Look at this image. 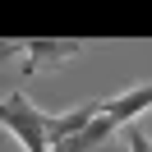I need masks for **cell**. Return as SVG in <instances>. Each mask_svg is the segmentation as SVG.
I'll list each match as a JSON object with an SVG mask.
<instances>
[{
  "label": "cell",
  "instance_id": "6da1fadb",
  "mask_svg": "<svg viewBox=\"0 0 152 152\" xmlns=\"http://www.w3.org/2000/svg\"><path fill=\"white\" fill-rule=\"evenodd\" d=\"M0 129L10 134L23 152H46V134H42V111L28 102V92H10L0 102Z\"/></svg>",
  "mask_w": 152,
  "mask_h": 152
},
{
  "label": "cell",
  "instance_id": "7a4b0ae2",
  "mask_svg": "<svg viewBox=\"0 0 152 152\" xmlns=\"http://www.w3.org/2000/svg\"><path fill=\"white\" fill-rule=\"evenodd\" d=\"M88 42H69V37H32V42H19V56H23V69L28 74H42V69H56L65 60H74Z\"/></svg>",
  "mask_w": 152,
  "mask_h": 152
},
{
  "label": "cell",
  "instance_id": "3957f363",
  "mask_svg": "<svg viewBox=\"0 0 152 152\" xmlns=\"http://www.w3.org/2000/svg\"><path fill=\"white\" fill-rule=\"evenodd\" d=\"M97 106H102V102H78L74 111H60V115H46V111H42V134H46V152L56 148V143H65L69 134H78V129H83V124L97 115Z\"/></svg>",
  "mask_w": 152,
  "mask_h": 152
},
{
  "label": "cell",
  "instance_id": "277c9868",
  "mask_svg": "<svg viewBox=\"0 0 152 152\" xmlns=\"http://www.w3.org/2000/svg\"><path fill=\"white\" fill-rule=\"evenodd\" d=\"M124 148H129V152H152L148 129H138V124H124Z\"/></svg>",
  "mask_w": 152,
  "mask_h": 152
},
{
  "label": "cell",
  "instance_id": "5b68a950",
  "mask_svg": "<svg viewBox=\"0 0 152 152\" xmlns=\"http://www.w3.org/2000/svg\"><path fill=\"white\" fill-rule=\"evenodd\" d=\"M14 56H19V42H5V37H0V65L14 60Z\"/></svg>",
  "mask_w": 152,
  "mask_h": 152
}]
</instances>
